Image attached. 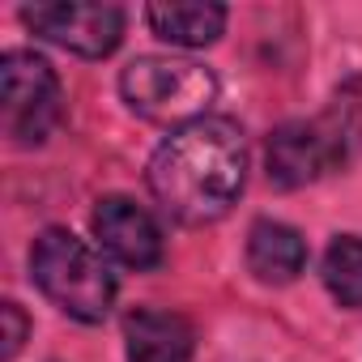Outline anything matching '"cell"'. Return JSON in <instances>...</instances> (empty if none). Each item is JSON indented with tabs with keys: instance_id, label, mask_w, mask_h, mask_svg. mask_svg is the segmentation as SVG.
Here are the masks:
<instances>
[{
	"instance_id": "7",
	"label": "cell",
	"mask_w": 362,
	"mask_h": 362,
	"mask_svg": "<svg viewBox=\"0 0 362 362\" xmlns=\"http://www.w3.org/2000/svg\"><path fill=\"white\" fill-rule=\"evenodd\" d=\"M94 239H98V252H107L119 269H132V273H149L162 264L166 256V239H162V226L153 222V214L145 205H136L132 197H103L94 205Z\"/></svg>"
},
{
	"instance_id": "8",
	"label": "cell",
	"mask_w": 362,
	"mask_h": 362,
	"mask_svg": "<svg viewBox=\"0 0 362 362\" xmlns=\"http://www.w3.org/2000/svg\"><path fill=\"white\" fill-rule=\"evenodd\" d=\"M124 349L128 362H192L197 328L179 311L132 307L124 315Z\"/></svg>"
},
{
	"instance_id": "4",
	"label": "cell",
	"mask_w": 362,
	"mask_h": 362,
	"mask_svg": "<svg viewBox=\"0 0 362 362\" xmlns=\"http://www.w3.org/2000/svg\"><path fill=\"white\" fill-rule=\"evenodd\" d=\"M64 119V86L47 56L9 47L0 56V124L9 145L39 149Z\"/></svg>"
},
{
	"instance_id": "9",
	"label": "cell",
	"mask_w": 362,
	"mask_h": 362,
	"mask_svg": "<svg viewBox=\"0 0 362 362\" xmlns=\"http://www.w3.org/2000/svg\"><path fill=\"white\" fill-rule=\"evenodd\" d=\"M247 269L260 286H290L307 269V239L277 218H256L247 230Z\"/></svg>"
},
{
	"instance_id": "11",
	"label": "cell",
	"mask_w": 362,
	"mask_h": 362,
	"mask_svg": "<svg viewBox=\"0 0 362 362\" xmlns=\"http://www.w3.org/2000/svg\"><path fill=\"white\" fill-rule=\"evenodd\" d=\"M320 281L341 307L362 311V235H332L320 260Z\"/></svg>"
},
{
	"instance_id": "5",
	"label": "cell",
	"mask_w": 362,
	"mask_h": 362,
	"mask_svg": "<svg viewBox=\"0 0 362 362\" xmlns=\"http://www.w3.org/2000/svg\"><path fill=\"white\" fill-rule=\"evenodd\" d=\"M358 158V145L345 136V128L332 119V111L324 107L311 119H286L269 132V149H264V175L269 184L281 192L320 184L324 175L345 170Z\"/></svg>"
},
{
	"instance_id": "10",
	"label": "cell",
	"mask_w": 362,
	"mask_h": 362,
	"mask_svg": "<svg viewBox=\"0 0 362 362\" xmlns=\"http://www.w3.org/2000/svg\"><path fill=\"white\" fill-rule=\"evenodd\" d=\"M226 5H214V0H175V5H149L145 22L149 30L170 43V47H209L222 39L226 30Z\"/></svg>"
},
{
	"instance_id": "1",
	"label": "cell",
	"mask_w": 362,
	"mask_h": 362,
	"mask_svg": "<svg viewBox=\"0 0 362 362\" xmlns=\"http://www.w3.org/2000/svg\"><path fill=\"white\" fill-rule=\"evenodd\" d=\"M145 184L179 226L222 222L247 188V136L230 115H205L175 128L145 166Z\"/></svg>"
},
{
	"instance_id": "6",
	"label": "cell",
	"mask_w": 362,
	"mask_h": 362,
	"mask_svg": "<svg viewBox=\"0 0 362 362\" xmlns=\"http://www.w3.org/2000/svg\"><path fill=\"white\" fill-rule=\"evenodd\" d=\"M18 18L26 22V30H35L39 39L86 56V60H103L124 43V9L119 5H103V0H35L22 5Z\"/></svg>"
},
{
	"instance_id": "2",
	"label": "cell",
	"mask_w": 362,
	"mask_h": 362,
	"mask_svg": "<svg viewBox=\"0 0 362 362\" xmlns=\"http://www.w3.org/2000/svg\"><path fill=\"white\" fill-rule=\"evenodd\" d=\"M30 281L43 290L47 303H56L69 320H81V324H103L119 290L103 252L90 247L69 226L39 230L30 247Z\"/></svg>"
},
{
	"instance_id": "3",
	"label": "cell",
	"mask_w": 362,
	"mask_h": 362,
	"mask_svg": "<svg viewBox=\"0 0 362 362\" xmlns=\"http://www.w3.org/2000/svg\"><path fill=\"white\" fill-rule=\"evenodd\" d=\"M119 98L132 115L166 124L175 132L192 119L214 115L209 107L218 98V77L188 56H136L119 69Z\"/></svg>"
},
{
	"instance_id": "13",
	"label": "cell",
	"mask_w": 362,
	"mask_h": 362,
	"mask_svg": "<svg viewBox=\"0 0 362 362\" xmlns=\"http://www.w3.org/2000/svg\"><path fill=\"white\" fill-rule=\"evenodd\" d=\"M0 320H5V362H13L22 354L26 337H30V320H26L22 303H13V298L0 303Z\"/></svg>"
},
{
	"instance_id": "12",
	"label": "cell",
	"mask_w": 362,
	"mask_h": 362,
	"mask_svg": "<svg viewBox=\"0 0 362 362\" xmlns=\"http://www.w3.org/2000/svg\"><path fill=\"white\" fill-rule=\"evenodd\" d=\"M328 111H332V119L345 128V136L362 149V73H354V77H345L337 90H332V98H328Z\"/></svg>"
}]
</instances>
